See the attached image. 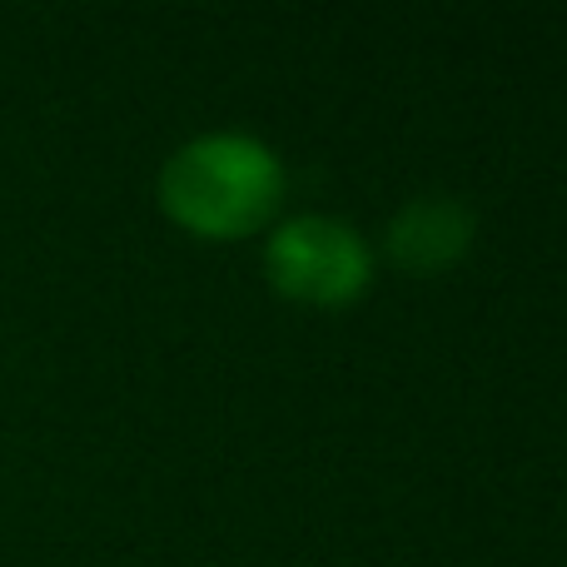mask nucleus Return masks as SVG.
Masks as SVG:
<instances>
[{
  "label": "nucleus",
  "instance_id": "1",
  "mask_svg": "<svg viewBox=\"0 0 567 567\" xmlns=\"http://www.w3.org/2000/svg\"><path fill=\"white\" fill-rule=\"evenodd\" d=\"M284 199V165L255 135H199L159 169V205L169 219L209 239H245Z\"/></svg>",
  "mask_w": 567,
  "mask_h": 567
},
{
  "label": "nucleus",
  "instance_id": "2",
  "mask_svg": "<svg viewBox=\"0 0 567 567\" xmlns=\"http://www.w3.org/2000/svg\"><path fill=\"white\" fill-rule=\"evenodd\" d=\"M265 269L279 293L303 303H349L369 284V245L329 215H299L275 229Z\"/></svg>",
  "mask_w": 567,
  "mask_h": 567
},
{
  "label": "nucleus",
  "instance_id": "3",
  "mask_svg": "<svg viewBox=\"0 0 567 567\" xmlns=\"http://www.w3.org/2000/svg\"><path fill=\"white\" fill-rule=\"evenodd\" d=\"M468 245V209H458L453 199H419L393 219L389 249L409 269H439L453 255H463Z\"/></svg>",
  "mask_w": 567,
  "mask_h": 567
}]
</instances>
